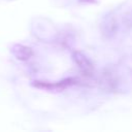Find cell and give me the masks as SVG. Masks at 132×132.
<instances>
[{"label":"cell","mask_w":132,"mask_h":132,"mask_svg":"<svg viewBox=\"0 0 132 132\" xmlns=\"http://www.w3.org/2000/svg\"><path fill=\"white\" fill-rule=\"evenodd\" d=\"M72 58L82 73H85L86 75H92L94 69L93 64L84 53L79 51H74L72 54Z\"/></svg>","instance_id":"cell-2"},{"label":"cell","mask_w":132,"mask_h":132,"mask_svg":"<svg viewBox=\"0 0 132 132\" xmlns=\"http://www.w3.org/2000/svg\"><path fill=\"white\" fill-rule=\"evenodd\" d=\"M81 1H88V2H91V1H93V0H81Z\"/></svg>","instance_id":"cell-5"},{"label":"cell","mask_w":132,"mask_h":132,"mask_svg":"<svg viewBox=\"0 0 132 132\" xmlns=\"http://www.w3.org/2000/svg\"><path fill=\"white\" fill-rule=\"evenodd\" d=\"M76 84V79L72 77L65 78L61 81L57 82H47V81H33V86L38 89H43L47 91H61L64 90L70 86H73Z\"/></svg>","instance_id":"cell-1"},{"label":"cell","mask_w":132,"mask_h":132,"mask_svg":"<svg viewBox=\"0 0 132 132\" xmlns=\"http://www.w3.org/2000/svg\"><path fill=\"white\" fill-rule=\"evenodd\" d=\"M128 19L130 20V22H129V24L132 26V14H131V16H128Z\"/></svg>","instance_id":"cell-4"},{"label":"cell","mask_w":132,"mask_h":132,"mask_svg":"<svg viewBox=\"0 0 132 132\" xmlns=\"http://www.w3.org/2000/svg\"><path fill=\"white\" fill-rule=\"evenodd\" d=\"M13 56L20 61H27L33 56V51L31 47L23 44H14L11 48Z\"/></svg>","instance_id":"cell-3"}]
</instances>
